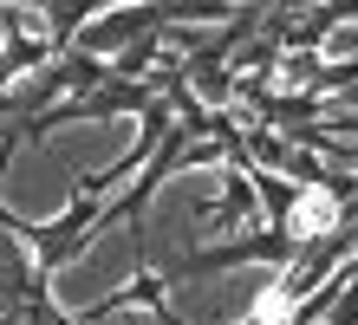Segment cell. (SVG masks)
I'll return each instance as SVG.
<instances>
[{
  "label": "cell",
  "instance_id": "1",
  "mask_svg": "<svg viewBox=\"0 0 358 325\" xmlns=\"http://www.w3.org/2000/svg\"><path fill=\"white\" fill-rule=\"evenodd\" d=\"M326 215H332L326 195H306V202H300V228H306V234H313V228H326Z\"/></svg>",
  "mask_w": 358,
  "mask_h": 325
}]
</instances>
